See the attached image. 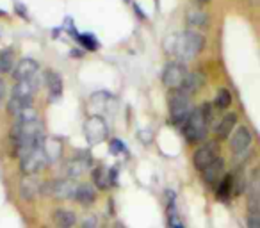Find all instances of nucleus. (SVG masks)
<instances>
[{
  "instance_id": "nucleus-1",
  "label": "nucleus",
  "mask_w": 260,
  "mask_h": 228,
  "mask_svg": "<svg viewBox=\"0 0 260 228\" xmlns=\"http://www.w3.org/2000/svg\"><path fill=\"white\" fill-rule=\"evenodd\" d=\"M203 48H205V38L198 30H185L182 34H177L175 55L180 59V62L194 59Z\"/></svg>"
},
{
  "instance_id": "nucleus-2",
  "label": "nucleus",
  "mask_w": 260,
  "mask_h": 228,
  "mask_svg": "<svg viewBox=\"0 0 260 228\" xmlns=\"http://www.w3.org/2000/svg\"><path fill=\"white\" fill-rule=\"evenodd\" d=\"M168 105H170V118L175 125H182L184 127L185 121L192 114L194 107H192L191 96L184 93L182 89H171L168 94Z\"/></svg>"
},
{
  "instance_id": "nucleus-3",
  "label": "nucleus",
  "mask_w": 260,
  "mask_h": 228,
  "mask_svg": "<svg viewBox=\"0 0 260 228\" xmlns=\"http://www.w3.org/2000/svg\"><path fill=\"white\" fill-rule=\"evenodd\" d=\"M182 132H184V138L187 139V143H191V145L205 141L207 134H209V121L203 116L202 109L198 107L192 111L189 120L185 121V125L182 127Z\"/></svg>"
},
{
  "instance_id": "nucleus-4",
  "label": "nucleus",
  "mask_w": 260,
  "mask_h": 228,
  "mask_svg": "<svg viewBox=\"0 0 260 228\" xmlns=\"http://www.w3.org/2000/svg\"><path fill=\"white\" fill-rule=\"evenodd\" d=\"M77 189H79V184H75V180L72 178H61V180H54L48 182L41 187V191L45 194L52 196V198L57 200H72L75 198Z\"/></svg>"
},
{
  "instance_id": "nucleus-5",
  "label": "nucleus",
  "mask_w": 260,
  "mask_h": 228,
  "mask_svg": "<svg viewBox=\"0 0 260 228\" xmlns=\"http://www.w3.org/2000/svg\"><path fill=\"white\" fill-rule=\"evenodd\" d=\"M84 136H86L89 145H100V143H104L109 136V127L104 118L98 116V114L87 118V121L84 123Z\"/></svg>"
},
{
  "instance_id": "nucleus-6",
  "label": "nucleus",
  "mask_w": 260,
  "mask_h": 228,
  "mask_svg": "<svg viewBox=\"0 0 260 228\" xmlns=\"http://www.w3.org/2000/svg\"><path fill=\"white\" fill-rule=\"evenodd\" d=\"M187 75H189V72H187V68H185L184 62L171 61L164 66L162 84L166 87H170V91L171 89H180L182 84H184V80L187 79Z\"/></svg>"
},
{
  "instance_id": "nucleus-7",
  "label": "nucleus",
  "mask_w": 260,
  "mask_h": 228,
  "mask_svg": "<svg viewBox=\"0 0 260 228\" xmlns=\"http://www.w3.org/2000/svg\"><path fill=\"white\" fill-rule=\"evenodd\" d=\"M217 159H219V145L216 141L205 143L200 148H196V152L192 153V164H194V168L198 171L207 170Z\"/></svg>"
},
{
  "instance_id": "nucleus-8",
  "label": "nucleus",
  "mask_w": 260,
  "mask_h": 228,
  "mask_svg": "<svg viewBox=\"0 0 260 228\" xmlns=\"http://www.w3.org/2000/svg\"><path fill=\"white\" fill-rule=\"evenodd\" d=\"M47 164H48V160H47V155H45L43 148H38L20 159V170H22L23 175L30 177V175H36L38 171L43 170Z\"/></svg>"
},
{
  "instance_id": "nucleus-9",
  "label": "nucleus",
  "mask_w": 260,
  "mask_h": 228,
  "mask_svg": "<svg viewBox=\"0 0 260 228\" xmlns=\"http://www.w3.org/2000/svg\"><path fill=\"white\" fill-rule=\"evenodd\" d=\"M253 143V134L248 127L241 125L234 131V134L230 136V150L235 153V155H242L249 150Z\"/></svg>"
},
{
  "instance_id": "nucleus-10",
  "label": "nucleus",
  "mask_w": 260,
  "mask_h": 228,
  "mask_svg": "<svg viewBox=\"0 0 260 228\" xmlns=\"http://www.w3.org/2000/svg\"><path fill=\"white\" fill-rule=\"evenodd\" d=\"M40 72V64H38L34 59H22V61L16 64V68L13 70V77L15 80H29V79H34L36 73Z\"/></svg>"
},
{
  "instance_id": "nucleus-11",
  "label": "nucleus",
  "mask_w": 260,
  "mask_h": 228,
  "mask_svg": "<svg viewBox=\"0 0 260 228\" xmlns=\"http://www.w3.org/2000/svg\"><path fill=\"white\" fill-rule=\"evenodd\" d=\"M202 178H203V182H205L207 185H210V187H217V184H219L221 180L224 178V162H223V159H217L216 162H212L210 164L207 170H203L202 171Z\"/></svg>"
},
{
  "instance_id": "nucleus-12",
  "label": "nucleus",
  "mask_w": 260,
  "mask_h": 228,
  "mask_svg": "<svg viewBox=\"0 0 260 228\" xmlns=\"http://www.w3.org/2000/svg\"><path fill=\"white\" fill-rule=\"evenodd\" d=\"M91 168V160L89 157H73V159H70L68 162H66L64 166V171H66V178H72V180H75V178H79L80 175L84 173V171H87Z\"/></svg>"
},
{
  "instance_id": "nucleus-13",
  "label": "nucleus",
  "mask_w": 260,
  "mask_h": 228,
  "mask_svg": "<svg viewBox=\"0 0 260 228\" xmlns=\"http://www.w3.org/2000/svg\"><path fill=\"white\" fill-rule=\"evenodd\" d=\"M237 125V114L235 112H226L221 121L216 125L214 132H216V138L217 139H228L232 134H234V128Z\"/></svg>"
},
{
  "instance_id": "nucleus-14",
  "label": "nucleus",
  "mask_w": 260,
  "mask_h": 228,
  "mask_svg": "<svg viewBox=\"0 0 260 228\" xmlns=\"http://www.w3.org/2000/svg\"><path fill=\"white\" fill-rule=\"evenodd\" d=\"M38 89V82L36 79H29V80H18L13 87V94L11 96L22 98V100H32L34 93Z\"/></svg>"
},
{
  "instance_id": "nucleus-15",
  "label": "nucleus",
  "mask_w": 260,
  "mask_h": 228,
  "mask_svg": "<svg viewBox=\"0 0 260 228\" xmlns=\"http://www.w3.org/2000/svg\"><path fill=\"white\" fill-rule=\"evenodd\" d=\"M45 82L48 86V93H50V102H55V98H61L62 94V79L59 73L47 70L45 72Z\"/></svg>"
},
{
  "instance_id": "nucleus-16",
  "label": "nucleus",
  "mask_w": 260,
  "mask_h": 228,
  "mask_svg": "<svg viewBox=\"0 0 260 228\" xmlns=\"http://www.w3.org/2000/svg\"><path fill=\"white\" fill-rule=\"evenodd\" d=\"M75 200L82 207H91L96 202V191H94V187L91 184H79Z\"/></svg>"
},
{
  "instance_id": "nucleus-17",
  "label": "nucleus",
  "mask_w": 260,
  "mask_h": 228,
  "mask_svg": "<svg viewBox=\"0 0 260 228\" xmlns=\"http://www.w3.org/2000/svg\"><path fill=\"white\" fill-rule=\"evenodd\" d=\"M203 84H205V77H203L202 73L194 72V73H189L187 79L184 80V84H182L180 89L184 91V93H187L189 96H192V94L198 93V91L202 89Z\"/></svg>"
},
{
  "instance_id": "nucleus-18",
  "label": "nucleus",
  "mask_w": 260,
  "mask_h": 228,
  "mask_svg": "<svg viewBox=\"0 0 260 228\" xmlns=\"http://www.w3.org/2000/svg\"><path fill=\"white\" fill-rule=\"evenodd\" d=\"M54 223L59 228H73L77 223V216L73 210H66V209H57L54 212Z\"/></svg>"
},
{
  "instance_id": "nucleus-19",
  "label": "nucleus",
  "mask_w": 260,
  "mask_h": 228,
  "mask_svg": "<svg viewBox=\"0 0 260 228\" xmlns=\"http://www.w3.org/2000/svg\"><path fill=\"white\" fill-rule=\"evenodd\" d=\"M232 194H234V177L232 175H224V178L216 187V198L219 202H228L232 198Z\"/></svg>"
},
{
  "instance_id": "nucleus-20",
  "label": "nucleus",
  "mask_w": 260,
  "mask_h": 228,
  "mask_svg": "<svg viewBox=\"0 0 260 228\" xmlns=\"http://www.w3.org/2000/svg\"><path fill=\"white\" fill-rule=\"evenodd\" d=\"M248 202H258L260 200V168H255L248 180Z\"/></svg>"
},
{
  "instance_id": "nucleus-21",
  "label": "nucleus",
  "mask_w": 260,
  "mask_h": 228,
  "mask_svg": "<svg viewBox=\"0 0 260 228\" xmlns=\"http://www.w3.org/2000/svg\"><path fill=\"white\" fill-rule=\"evenodd\" d=\"M43 152H45V155H47L48 162H54V160H57L59 157L62 155V143L54 138L47 139L43 145Z\"/></svg>"
},
{
  "instance_id": "nucleus-22",
  "label": "nucleus",
  "mask_w": 260,
  "mask_h": 228,
  "mask_svg": "<svg viewBox=\"0 0 260 228\" xmlns=\"http://www.w3.org/2000/svg\"><path fill=\"white\" fill-rule=\"evenodd\" d=\"M187 23L192 29H207L209 27V15L200 9H191L187 13Z\"/></svg>"
},
{
  "instance_id": "nucleus-23",
  "label": "nucleus",
  "mask_w": 260,
  "mask_h": 228,
  "mask_svg": "<svg viewBox=\"0 0 260 228\" xmlns=\"http://www.w3.org/2000/svg\"><path fill=\"white\" fill-rule=\"evenodd\" d=\"M38 191H41L40 184H38V182L34 180V178H30V177L23 178L22 184H20V194H22L23 200H30Z\"/></svg>"
},
{
  "instance_id": "nucleus-24",
  "label": "nucleus",
  "mask_w": 260,
  "mask_h": 228,
  "mask_svg": "<svg viewBox=\"0 0 260 228\" xmlns=\"http://www.w3.org/2000/svg\"><path fill=\"white\" fill-rule=\"evenodd\" d=\"M13 62H15V52L11 48L0 50V72L13 73Z\"/></svg>"
},
{
  "instance_id": "nucleus-25",
  "label": "nucleus",
  "mask_w": 260,
  "mask_h": 228,
  "mask_svg": "<svg viewBox=\"0 0 260 228\" xmlns=\"http://www.w3.org/2000/svg\"><path fill=\"white\" fill-rule=\"evenodd\" d=\"M30 105H32V100H22V98L11 96V100L8 102V112L11 116H18L23 109L30 107Z\"/></svg>"
},
{
  "instance_id": "nucleus-26",
  "label": "nucleus",
  "mask_w": 260,
  "mask_h": 228,
  "mask_svg": "<svg viewBox=\"0 0 260 228\" xmlns=\"http://www.w3.org/2000/svg\"><path fill=\"white\" fill-rule=\"evenodd\" d=\"M70 32H72V36L75 38L77 41H80V45H82L84 48H87V50H96L98 48V41L94 40L91 34H79V32H75V29H68Z\"/></svg>"
},
{
  "instance_id": "nucleus-27",
  "label": "nucleus",
  "mask_w": 260,
  "mask_h": 228,
  "mask_svg": "<svg viewBox=\"0 0 260 228\" xmlns=\"http://www.w3.org/2000/svg\"><path fill=\"white\" fill-rule=\"evenodd\" d=\"M214 105H216L217 109H221V111H224V109H228L232 105V93L228 89H219L216 94V100H214Z\"/></svg>"
},
{
  "instance_id": "nucleus-28",
  "label": "nucleus",
  "mask_w": 260,
  "mask_h": 228,
  "mask_svg": "<svg viewBox=\"0 0 260 228\" xmlns=\"http://www.w3.org/2000/svg\"><path fill=\"white\" fill-rule=\"evenodd\" d=\"M93 182L98 189H107L111 185V180H109V171H104L102 168L93 171Z\"/></svg>"
},
{
  "instance_id": "nucleus-29",
  "label": "nucleus",
  "mask_w": 260,
  "mask_h": 228,
  "mask_svg": "<svg viewBox=\"0 0 260 228\" xmlns=\"http://www.w3.org/2000/svg\"><path fill=\"white\" fill-rule=\"evenodd\" d=\"M16 118H18V121H38V109L30 105V107L23 109Z\"/></svg>"
},
{
  "instance_id": "nucleus-30",
  "label": "nucleus",
  "mask_w": 260,
  "mask_h": 228,
  "mask_svg": "<svg viewBox=\"0 0 260 228\" xmlns=\"http://www.w3.org/2000/svg\"><path fill=\"white\" fill-rule=\"evenodd\" d=\"M80 228H100V219H98V216H94V214H89V216H86L82 219Z\"/></svg>"
},
{
  "instance_id": "nucleus-31",
  "label": "nucleus",
  "mask_w": 260,
  "mask_h": 228,
  "mask_svg": "<svg viewBox=\"0 0 260 228\" xmlns=\"http://www.w3.org/2000/svg\"><path fill=\"white\" fill-rule=\"evenodd\" d=\"M246 226L260 228V212H248V216H246Z\"/></svg>"
},
{
  "instance_id": "nucleus-32",
  "label": "nucleus",
  "mask_w": 260,
  "mask_h": 228,
  "mask_svg": "<svg viewBox=\"0 0 260 228\" xmlns=\"http://www.w3.org/2000/svg\"><path fill=\"white\" fill-rule=\"evenodd\" d=\"M111 152L112 153H119V152H126L125 146H123V143L119 141V139H112L111 141Z\"/></svg>"
},
{
  "instance_id": "nucleus-33",
  "label": "nucleus",
  "mask_w": 260,
  "mask_h": 228,
  "mask_svg": "<svg viewBox=\"0 0 260 228\" xmlns=\"http://www.w3.org/2000/svg\"><path fill=\"white\" fill-rule=\"evenodd\" d=\"M4 94H6V84H4V80L0 79V102H2V98H4Z\"/></svg>"
},
{
  "instance_id": "nucleus-34",
  "label": "nucleus",
  "mask_w": 260,
  "mask_h": 228,
  "mask_svg": "<svg viewBox=\"0 0 260 228\" xmlns=\"http://www.w3.org/2000/svg\"><path fill=\"white\" fill-rule=\"evenodd\" d=\"M198 2H202V4H207V2H210V0H198Z\"/></svg>"
},
{
  "instance_id": "nucleus-35",
  "label": "nucleus",
  "mask_w": 260,
  "mask_h": 228,
  "mask_svg": "<svg viewBox=\"0 0 260 228\" xmlns=\"http://www.w3.org/2000/svg\"><path fill=\"white\" fill-rule=\"evenodd\" d=\"M114 228H123V224H119V223H118V224H116Z\"/></svg>"
},
{
  "instance_id": "nucleus-36",
  "label": "nucleus",
  "mask_w": 260,
  "mask_h": 228,
  "mask_svg": "<svg viewBox=\"0 0 260 228\" xmlns=\"http://www.w3.org/2000/svg\"><path fill=\"white\" fill-rule=\"evenodd\" d=\"M2 15H6V13H4V11H0V16H2Z\"/></svg>"
}]
</instances>
